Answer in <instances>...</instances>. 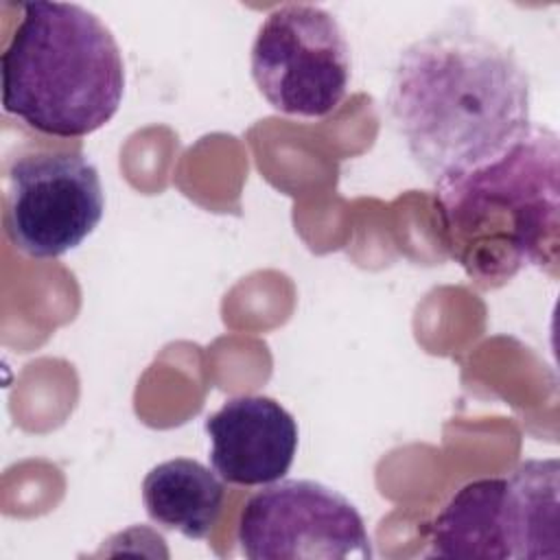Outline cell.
<instances>
[{
  "label": "cell",
  "mask_w": 560,
  "mask_h": 560,
  "mask_svg": "<svg viewBox=\"0 0 560 560\" xmlns=\"http://www.w3.org/2000/svg\"><path fill=\"white\" fill-rule=\"evenodd\" d=\"M387 112L433 184L494 162L532 125L529 77L516 55L468 31H438L398 57Z\"/></svg>",
  "instance_id": "1"
},
{
  "label": "cell",
  "mask_w": 560,
  "mask_h": 560,
  "mask_svg": "<svg viewBox=\"0 0 560 560\" xmlns=\"http://www.w3.org/2000/svg\"><path fill=\"white\" fill-rule=\"evenodd\" d=\"M442 238L479 289H499L521 269L558 271L560 144L532 127L494 162L435 184Z\"/></svg>",
  "instance_id": "2"
},
{
  "label": "cell",
  "mask_w": 560,
  "mask_h": 560,
  "mask_svg": "<svg viewBox=\"0 0 560 560\" xmlns=\"http://www.w3.org/2000/svg\"><path fill=\"white\" fill-rule=\"evenodd\" d=\"M2 107L52 138H83L109 122L125 94V63L103 20L74 2H26L0 55Z\"/></svg>",
  "instance_id": "3"
},
{
  "label": "cell",
  "mask_w": 560,
  "mask_h": 560,
  "mask_svg": "<svg viewBox=\"0 0 560 560\" xmlns=\"http://www.w3.org/2000/svg\"><path fill=\"white\" fill-rule=\"evenodd\" d=\"M560 466L527 459L501 477L464 483L429 532V556L540 560L560 556Z\"/></svg>",
  "instance_id": "4"
},
{
  "label": "cell",
  "mask_w": 560,
  "mask_h": 560,
  "mask_svg": "<svg viewBox=\"0 0 560 560\" xmlns=\"http://www.w3.org/2000/svg\"><path fill=\"white\" fill-rule=\"evenodd\" d=\"M252 79L280 114L326 118L348 94L350 46L337 18L289 2L267 13L249 52Z\"/></svg>",
  "instance_id": "5"
},
{
  "label": "cell",
  "mask_w": 560,
  "mask_h": 560,
  "mask_svg": "<svg viewBox=\"0 0 560 560\" xmlns=\"http://www.w3.org/2000/svg\"><path fill=\"white\" fill-rule=\"evenodd\" d=\"M105 192L90 158L39 151L15 158L4 177V232L28 258H59L101 223Z\"/></svg>",
  "instance_id": "6"
},
{
  "label": "cell",
  "mask_w": 560,
  "mask_h": 560,
  "mask_svg": "<svg viewBox=\"0 0 560 560\" xmlns=\"http://www.w3.org/2000/svg\"><path fill=\"white\" fill-rule=\"evenodd\" d=\"M236 540L252 560H370L372 540L359 510L313 479H278L252 494Z\"/></svg>",
  "instance_id": "7"
},
{
  "label": "cell",
  "mask_w": 560,
  "mask_h": 560,
  "mask_svg": "<svg viewBox=\"0 0 560 560\" xmlns=\"http://www.w3.org/2000/svg\"><path fill=\"white\" fill-rule=\"evenodd\" d=\"M212 470L232 486L284 479L298 453L295 418L269 396H234L206 418Z\"/></svg>",
  "instance_id": "8"
},
{
  "label": "cell",
  "mask_w": 560,
  "mask_h": 560,
  "mask_svg": "<svg viewBox=\"0 0 560 560\" xmlns=\"http://www.w3.org/2000/svg\"><path fill=\"white\" fill-rule=\"evenodd\" d=\"M223 499V479L188 457L153 466L142 481V503L149 518L190 540H201L214 529Z\"/></svg>",
  "instance_id": "9"
}]
</instances>
